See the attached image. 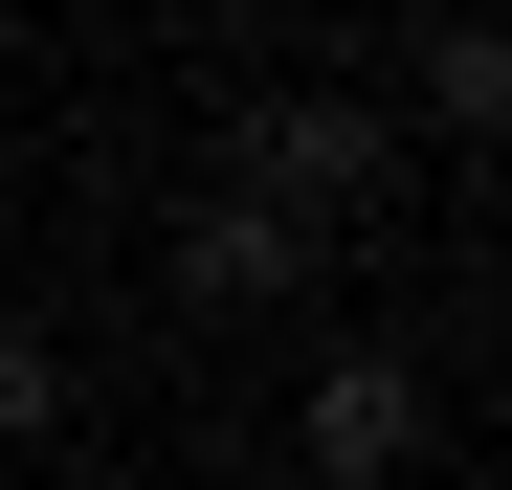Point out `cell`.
<instances>
[{
	"instance_id": "1",
	"label": "cell",
	"mask_w": 512,
	"mask_h": 490,
	"mask_svg": "<svg viewBox=\"0 0 512 490\" xmlns=\"http://www.w3.org/2000/svg\"><path fill=\"white\" fill-rule=\"evenodd\" d=\"M379 179H401L379 90H245V112H223V201H268L290 245H334V223H357Z\"/></svg>"
},
{
	"instance_id": "2",
	"label": "cell",
	"mask_w": 512,
	"mask_h": 490,
	"mask_svg": "<svg viewBox=\"0 0 512 490\" xmlns=\"http://www.w3.org/2000/svg\"><path fill=\"white\" fill-rule=\"evenodd\" d=\"M290 446H312V490H401L423 468V357H312V401H290Z\"/></svg>"
},
{
	"instance_id": "3",
	"label": "cell",
	"mask_w": 512,
	"mask_h": 490,
	"mask_svg": "<svg viewBox=\"0 0 512 490\" xmlns=\"http://www.w3.org/2000/svg\"><path fill=\"white\" fill-rule=\"evenodd\" d=\"M290 290H312V245H290L268 201H223V179H201V201H179V312L223 335V312H290Z\"/></svg>"
},
{
	"instance_id": "4",
	"label": "cell",
	"mask_w": 512,
	"mask_h": 490,
	"mask_svg": "<svg viewBox=\"0 0 512 490\" xmlns=\"http://www.w3.org/2000/svg\"><path fill=\"white\" fill-rule=\"evenodd\" d=\"M401 90H423L446 156H490V134H512V45H490V23H401Z\"/></svg>"
},
{
	"instance_id": "5",
	"label": "cell",
	"mask_w": 512,
	"mask_h": 490,
	"mask_svg": "<svg viewBox=\"0 0 512 490\" xmlns=\"http://www.w3.org/2000/svg\"><path fill=\"white\" fill-rule=\"evenodd\" d=\"M45 424H67V357L23 335V312H0V446H45Z\"/></svg>"
}]
</instances>
